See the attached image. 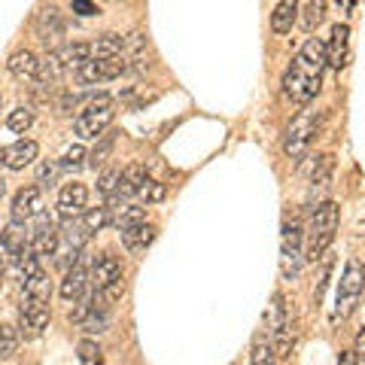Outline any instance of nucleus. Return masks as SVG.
<instances>
[{
  "label": "nucleus",
  "mask_w": 365,
  "mask_h": 365,
  "mask_svg": "<svg viewBox=\"0 0 365 365\" xmlns=\"http://www.w3.org/2000/svg\"><path fill=\"white\" fill-rule=\"evenodd\" d=\"M323 67H326V43L311 37L292 58L287 73H283V95L295 101V104L314 101L319 86H323Z\"/></svg>",
  "instance_id": "obj_1"
},
{
  "label": "nucleus",
  "mask_w": 365,
  "mask_h": 365,
  "mask_svg": "<svg viewBox=\"0 0 365 365\" xmlns=\"http://www.w3.org/2000/svg\"><path fill=\"white\" fill-rule=\"evenodd\" d=\"M338 232V204L335 201H323L317 204L311 213V225H307V259H319L335 241Z\"/></svg>",
  "instance_id": "obj_2"
},
{
  "label": "nucleus",
  "mask_w": 365,
  "mask_h": 365,
  "mask_svg": "<svg viewBox=\"0 0 365 365\" xmlns=\"http://www.w3.org/2000/svg\"><path fill=\"white\" fill-rule=\"evenodd\" d=\"M113 116H116V110H113V98L110 95H95L83 110H79L76 134L79 137H101L110 128Z\"/></svg>",
  "instance_id": "obj_3"
},
{
  "label": "nucleus",
  "mask_w": 365,
  "mask_h": 365,
  "mask_svg": "<svg viewBox=\"0 0 365 365\" xmlns=\"http://www.w3.org/2000/svg\"><path fill=\"white\" fill-rule=\"evenodd\" d=\"M302 271V220L299 216H287L283 220V235H280V274L287 280L299 277Z\"/></svg>",
  "instance_id": "obj_4"
},
{
  "label": "nucleus",
  "mask_w": 365,
  "mask_h": 365,
  "mask_svg": "<svg viewBox=\"0 0 365 365\" xmlns=\"http://www.w3.org/2000/svg\"><path fill=\"white\" fill-rule=\"evenodd\" d=\"M319 122H323V116L314 110H304L299 119H295L289 125V131H287V140H283V153H287L289 158H299L311 150V143H314V137L319 134Z\"/></svg>",
  "instance_id": "obj_5"
},
{
  "label": "nucleus",
  "mask_w": 365,
  "mask_h": 365,
  "mask_svg": "<svg viewBox=\"0 0 365 365\" xmlns=\"http://www.w3.org/2000/svg\"><path fill=\"white\" fill-rule=\"evenodd\" d=\"M365 289V265L359 259H350L347 268H344V277L338 283V307H335V317L344 319L353 314V307H356L359 295Z\"/></svg>",
  "instance_id": "obj_6"
},
{
  "label": "nucleus",
  "mask_w": 365,
  "mask_h": 365,
  "mask_svg": "<svg viewBox=\"0 0 365 365\" xmlns=\"http://www.w3.org/2000/svg\"><path fill=\"white\" fill-rule=\"evenodd\" d=\"M268 332L274 338V350L277 356H289L292 350V335H289V317H287V304H283V295L274 292L271 295V304H268Z\"/></svg>",
  "instance_id": "obj_7"
},
{
  "label": "nucleus",
  "mask_w": 365,
  "mask_h": 365,
  "mask_svg": "<svg viewBox=\"0 0 365 365\" xmlns=\"http://www.w3.org/2000/svg\"><path fill=\"white\" fill-rule=\"evenodd\" d=\"M49 326V304L46 302H31V299H21V307H19V335L21 338H40Z\"/></svg>",
  "instance_id": "obj_8"
},
{
  "label": "nucleus",
  "mask_w": 365,
  "mask_h": 365,
  "mask_svg": "<svg viewBox=\"0 0 365 365\" xmlns=\"http://www.w3.org/2000/svg\"><path fill=\"white\" fill-rule=\"evenodd\" d=\"M125 55H119V58H91L76 71V79L86 86H95V83H107V79H116L125 73Z\"/></svg>",
  "instance_id": "obj_9"
},
{
  "label": "nucleus",
  "mask_w": 365,
  "mask_h": 365,
  "mask_svg": "<svg viewBox=\"0 0 365 365\" xmlns=\"http://www.w3.org/2000/svg\"><path fill=\"white\" fill-rule=\"evenodd\" d=\"M28 247H31V237L25 235V228H21V222L6 225L4 232H0V268L16 265L19 256L25 253Z\"/></svg>",
  "instance_id": "obj_10"
},
{
  "label": "nucleus",
  "mask_w": 365,
  "mask_h": 365,
  "mask_svg": "<svg viewBox=\"0 0 365 365\" xmlns=\"http://www.w3.org/2000/svg\"><path fill=\"white\" fill-rule=\"evenodd\" d=\"M91 283L98 292H107L110 287L122 283V259L116 253H101L91 265Z\"/></svg>",
  "instance_id": "obj_11"
},
{
  "label": "nucleus",
  "mask_w": 365,
  "mask_h": 365,
  "mask_svg": "<svg viewBox=\"0 0 365 365\" xmlns=\"http://www.w3.org/2000/svg\"><path fill=\"white\" fill-rule=\"evenodd\" d=\"M37 37L49 46V52L52 49H61V37H64V19H61V13L55 6H49V9H43V13L37 16Z\"/></svg>",
  "instance_id": "obj_12"
},
{
  "label": "nucleus",
  "mask_w": 365,
  "mask_h": 365,
  "mask_svg": "<svg viewBox=\"0 0 365 365\" xmlns=\"http://www.w3.org/2000/svg\"><path fill=\"white\" fill-rule=\"evenodd\" d=\"M58 241H61V232H55L52 220H46L40 213V225L31 232V253L34 256H55L58 253Z\"/></svg>",
  "instance_id": "obj_13"
},
{
  "label": "nucleus",
  "mask_w": 365,
  "mask_h": 365,
  "mask_svg": "<svg viewBox=\"0 0 365 365\" xmlns=\"http://www.w3.org/2000/svg\"><path fill=\"white\" fill-rule=\"evenodd\" d=\"M40 207H43V195H40L37 186L19 189L16 198H13V222H28L31 216H40L43 213Z\"/></svg>",
  "instance_id": "obj_14"
},
{
  "label": "nucleus",
  "mask_w": 365,
  "mask_h": 365,
  "mask_svg": "<svg viewBox=\"0 0 365 365\" xmlns=\"http://www.w3.org/2000/svg\"><path fill=\"white\" fill-rule=\"evenodd\" d=\"M86 201H88V192L83 182H67L58 195V213L64 220H76L79 213H86Z\"/></svg>",
  "instance_id": "obj_15"
},
{
  "label": "nucleus",
  "mask_w": 365,
  "mask_h": 365,
  "mask_svg": "<svg viewBox=\"0 0 365 365\" xmlns=\"http://www.w3.org/2000/svg\"><path fill=\"white\" fill-rule=\"evenodd\" d=\"M347 46H350V28L347 25H335L332 28V40L326 43V64L332 71H341L347 64Z\"/></svg>",
  "instance_id": "obj_16"
},
{
  "label": "nucleus",
  "mask_w": 365,
  "mask_h": 365,
  "mask_svg": "<svg viewBox=\"0 0 365 365\" xmlns=\"http://www.w3.org/2000/svg\"><path fill=\"white\" fill-rule=\"evenodd\" d=\"M49 295H52V280H49V274H46L43 268H37V271H31V274L21 277V299L49 304Z\"/></svg>",
  "instance_id": "obj_17"
},
{
  "label": "nucleus",
  "mask_w": 365,
  "mask_h": 365,
  "mask_svg": "<svg viewBox=\"0 0 365 365\" xmlns=\"http://www.w3.org/2000/svg\"><path fill=\"white\" fill-rule=\"evenodd\" d=\"M9 67V73H13L19 83H37V76H40V61H37V55H34L31 49H19L13 58L6 61Z\"/></svg>",
  "instance_id": "obj_18"
},
{
  "label": "nucleus",
  "mask_w": 365,
  "mask_h": 365,
  "mask_svg": "<svg viewBox=\"0 0 365 365\" xmlns=\"http://www.w3.org/2000/svg\"><path fill=\"white\" fill-rule=\"evenodd\" d=\"M86 287H88V271L83 262H76V265L67 268L64 280H61V299L64 302H79L86 295Z\"/></svg>",
  "instance_id": "obj_19"
},
{
  "label": "nucleus",
  "mask_w": 365,
  "mask_h": 365,
  "mask_svg": "<svg viewBox=\"0 0 365 365\" xmlns=\"http://www.w3.org/2000/svg\"><path fill=\"white\" fill-rule=\"evenodd\" d=\"M37 143L34 140H16V143H9L6 150H4V162L9 170H25L28 165H34V158H37Z\"/></svg>",
  "instance_id": "obj_20"
},
{
  "label": "nucleus",
  "mask_w": 365,
  "mask_h": 365,
  "mask_svg": "<svg viewBox=\"0 0 365 365\" xmlns=\"http://www.w3.org/2000/svg\"><path fill=\"white\" fill-rule=\"evenodd\" d=\"M155 225L150 222H140V225H131V228H122V244L131 250V253H143L146 247L155 241Z\"/></svg>",
  "instance_id": "obj_21"
},
{
  "label": "nucleus",
  "mask_w": 365,
  "mask_h": 365,
  "mask_svg": "<svg viewBox=\"0 0 365 365\" xmlns=\"http://www.w3.org/2000/svg\"><path fill=\"white\" fill-rule=\"evenodd\" d=\"M299 16V0H280L277 9L271 13V31L274 34H289Z\"/></svg>",
  "instance_id": "obj_22"
},
{
  "label": "nucleus",
  "mask_w": 365,
  "mask_h": 365,
  "mask_svg": "<svg viewBox=\"0 0 365 365\" xmlns=\"http://www.w3.org/2000/svg\"><path fill=\"white\" fill-rule=\"evenodd\" d=\"M146 180H150V177H146V168L143 165H128V168H125L122 170V186H119V204H122V198L137 195ZM119 204H116V207H119Z\"/></svg>",
  "instance_id": "obj_23"
},
{
  "label": "nucleus",
  "mask_w": 365,
  "mask_h": 365,
  "mask_svg": "<svg viewBox=\"0 0 365 365\" xmlns=\"http://www.w3.org/2000/svg\"><path fill=\"white\" fill-rule=\"evenodd\" d=\"M61 73H67V64H64V58H61V49H52V52L40 61V76H37V83L49 86V83H55V79H58Z\"/></svg>",
  "instance_id": "obj_24"
},
{
  "label": "nucleus",
  "mask_w": 365,
  "mask_h": 365,
  "mask_svg": "<svg viewBox=\"0 0 365 365\" xmlns=\"http://www.w3.org/2000/svg\"><path fill=\"white\" fill-rule=\"evenodd\" d=\"M91 55L95 58H119V55H125V40L119 34H104V37L91 46Z\"/></svg>",
  "instance_id": "obj_25"
},
{
  "label": "nucleus",
  "mask_w": 365,
  "mask_h": 365,
  "mask_svg": "<svg viewBox=\"0 0 365 365\" xmlns=\"http://www.w3.org/2000/svg\"><path fill=\"white\" fill-rule=\"evenodd\" d=\"M61 58H64V64H67V71H79L88 58H91V46L88 43H67L64 49H61Z\"/></svg>",
  "instance_id": "obj_26"
},
{
  "label": "nucleus",
  "mask_w": 365,
  "mask_h": 365,
  "mask_svg": "<svg viewBox=\"0 0 365 365\" xmlns=\"http://www.w3.org/2000/svg\"><path fill=\"white\" fill-rule=\"evenodd\" d=\"M250 362L253 365H277V350H274V344H268L265 338H256L253 350H250Z\"/></svg>",
  "instance_id": "obj_27"
},
{
  "label": "nucleus",
  "mask_w": 365,
  "mask_h": 365,
  "mask_svg": "<svg viewBox=\"0 0 365 365\" xmlns=\"http://www.w3.org/2000/svg\"><path fill=\"white\" fill-rule=\"evenodd\" d=\"M326 16V0H307V6H304V16H302V28L307 34H314L317 25L323 21Z\"/></svg>",
  "instance_id": "obj_28"
},
{
  "label": "nucleus",
  "mask_w": 365,
  "mask_h": 365,
  "mask_svg": "<svg viewBox=\"0 0 365 365\" xmlns=\"http://www.w3.org/2000/svg\"><path fill=\"white\" fill-rule=\"evenodd\" d=\"M113 222L119 225V232L122 228H131V225H140V222H146V210L137 207V204H125V207H119V216Z\"/></svg>",
  "instance_id": "obj_29"
},
{
  "label": "nucleus",
  "mask_w": 365,
  "mask_h": 365,
  "mask_svg": "<svg viewBox=\"0 0 365 365\" xmlns=\"http://www.w3.org/2000/svg\"><path fill=\"white\" fill-rule=\"evenodd\" d=\"M19 347V329L9 323H0V356L9 359Z\"/></svg>",
  "instance_id": "obj_30"
},
{
  "label": "nucleus",
  "mask_w": 365,
  "mask_h": 365,
  "mask_svg": "<svg viewBox=\"0 0 365 365\" xmlns=\"http://www.w3.org/2000/svg\"><path fill=\"white\" fill-rule=\"evenodd\" d=\"M110 220H113V216H110V207H107V204H104V207H91V210L83 213V222H86V228H88L91 235L101 232V228H104Z\"/></svg>",
  "instance_id": "obj_31"
},
{
  "label": "nucleus",
  "mask_w": 365,
  "mask_h": 365,
  "mask_svg": "<svg viewBox=\"0 0 365 365\" xmlns=\"http://www.w3.org/2000/svg\"><path fill=\"white\" fill-rule=\"evenodd\" d=\"M31 122H34V110H31V107L13 110V113H9V119H6L9 131H19V134H25V131L31 128Z\"/></svg>",
  "instance_id": "obj_32"
},
{
  "label": "nucleus",
  "mask_w": 365,
  "mask_h": 365,
  "mask_svg": "<svg viewBox=\"0 0 365 365\" xmlns=\"http://www.w3.org/2000/svg\"><path fill=\"white\" fill-rule=\"evenodd\" d=\"M137 198L146 201V204H155V201L165 198V186H162V182H155V180H146L140 186V192H137Z\"/></svg>",
  "instance_id": "obj_33"
},
{
  "label": "nucleus",
  "mask_w": 365,
  "mask_h": 365,
  "mask_svg": "<svg viewBox=\"0 0 365 365\" xmlns=\"http://www.w3.org/2000/svg\"><path fill=\"white\" fill-rule=\"evenodd\" d=\"M79 362L83 365H101V347L95 341H83L79 344Z\"/></svg>",
  "instance_id": "obj_34"
},
{
  "label": "nucleus",
  "mask_w": 365,
  "mask_h": 365,
  "mask_svg": "<svg viewBox=\"0 0 365 365\" xmlns=\"http://www.w3.org/2000/svg\"><path fill=\"white\" fill-rule=\"evenodd\" d=\"M61 170H64L61 162H46V165L40 168V182H43V186H55V180H58Z\"/></svg>",
  "instance_id": "obj_35"
},
{
  "label": "nucleus",
  "mask_w": 365,
  "mask_h": 365,
  "mask_svg": "<svg viewBox=\"0 0 365 365\" xmlns=\"http://www.w3.org/2000/svg\"><path fill=\"white\" fill-rule=\"evenodd\" d=\"M83 158H86V150H83V146H71V150H67L64 153V168L67 170H76V168H83Z\"/></svg>",
  "instance_id": "obj_36"
},
{
  "label": "nucleus",
  "mask_w": 365,
  "mask_h": 365,
  "mask_svg": "<svg viewBox=\"0 0 365 365\" xmlns=\"http://www.w3.org/2000/svg\"><path fill=\"white\" fill-rule=\"evenodd\" d=\"M73 13H76V16H95L98 6L91 4V0H73Z\"/></svg>",
  "instance_id": "obj_37"
},
{
  "label": "nucleus",
  "mask_w": 365,
  "mask_h": 365,
  "mask_svg": "<svg viewBox=\"0 0 365 365\" xmlns=\"http://www.w3.org/2000/svg\"><path fill=\"white\" fill-rule=\"evenodd\" d=\"M353 356H356V365H365V329L356 338V350H353Z\"/></svg>",
  "instance_id": "obj_38"
},
{
  "label": "nucleus",
  "mask_w": 365,
  "mask_h": 365,
  "mask_svg": "<svg viewBox=\"0 0 365 365\" xmlns=\"http://www.w3.org/2000/svg\"><path fill=\"white\" fill-rule=\"evenodd\" d=\"M338 365H356V356H353V353H344V356H341V362Z\"/></svg>",
  "instance_id": "obj_39"
},
{
  "label": "nucleus",
  "mask_w": 365,
  "mask_h": 365,
  "mask_svg": "<svg viewBox=\"0 0 365 365\" xmlns=\"http://www.w3.org/2000/svg\"><path fill=\"white\" fill-rule=\"evenodd\" d=\"M6 162H4V153H0V168H4ZM0 195H4V177H0Z\"/></svg>",
  "instance_id": "obj_40"
},
{
  "label": "nucleus",
  "mask_w": 365,
  "mask_h": 365,
  "mask_svg": "<svg viewBox=\"0 0 365 365\" xmlns=\"http://www.w3.org/2000/svg\"><path fill=\"white\" fill-rule=\"evenodd\" d=\"M0 287H4V268H0Z\"/></svg>",
  "instance_id": "obj_41"
}]
</instances>
